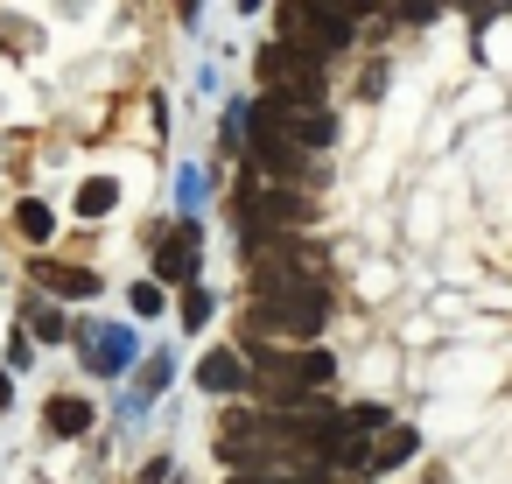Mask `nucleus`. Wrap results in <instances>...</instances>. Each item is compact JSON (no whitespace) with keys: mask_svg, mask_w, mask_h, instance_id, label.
Returning a JSON list of instances; mask_svg holds the SVG:
<instances>
[{"mask_svg":"<svg viewBox=\"0 0 512 484\" xmlns=\"http://www.w3.org/2000/svg\"><path fill=\"white\" fill-rule=\"evenodd\" d=\"M267 225H309V204L295 197V190H260V197H246V232H267Z\"/></svg>","mask_w":512,"mask_h":484,"instance_id":"nucleus-5","label":"nucleus"},{"mask_svg":"<svg viewBox=\"0 0 512 484\" xmlns=\"http://www.w3.org/2000/svg\"><path fill=\"white\" fill-rule=\"evenodd\" d=\"M22 232L43 239V232H50V204H22Z\"/></svg>","mask_w":512,"mask_h":484,"instance_id":"nucleus-13","label":"nucleus"},{"mask_svg":"<svg viewBox=\"0 0 512 484\" xmlns=\"http://www.w3.org/2000/svg\"><path fill=\"white\" fill-rule=\"evenodd\" d=\"M113 204H120V190H113V183H85V190H78V211H85V218H106Z\"/></svg>","mask_w":512,"mask_h":484,"instance_id":"nucleus-10","label":"nucleus"},{"mask_svg":"<svg viewBox=\"0 0 512 484\" xmlns=\"http://www.w3.org/2000/svg\"><path fill=\"white\" fill-rule=\"evenodd\" d=\"M232 484H274V477H232Z\"/></svg>","mask_w":512,"mask_h":484,"instance_id":"nucleus-19","label":"nucleus"},{"mask_svg":"<svg viewBox=\"0 0 512 484\" xmlns=\"http://www.w3.org/2000/svg\"><path fill=\"white\" fill-rule=\"evenodd\" d=\"M323 316H330V295H323V281H309V274H295V267H281L274 281H260V302H253V330L316 337V330H323Z\"/></svg>","mask_w":512,"mask_h":484,"instance_id":"nucleus-1","label":"nucleus"},{"mask_svg":"<svg viewBox=\"0 0 512 484\" xmlns=\"http://www.w3.org/2000/svg\"><path fill=\"white\" fill-rule=\"evenodd\" d=\"M344 36H351V8H330V0L295 8V43H302V50L330 57V50H344Z\"/></svg>","mask_w":512,"mask_h":484,"instance_id":"nucleus-4","label":"nucleus"},{"mask_svg":"<svg viewBox=\"0 0 512 484\" xmlns=\"http://www.w3.org/2000/svg\"><path fill=\"white\" fill-rule=\"evenodd\" d=\"M344 8H351V15H365V8H379V0H344Z\"/></svg>","mask_w":512,"mask_h":484,"instance_id":"nucleus-18","label":"nucleus"},{"mask_svg":"<svg viewBox=\"0 0 512 484\" xmlns=\"http://www.w3.org/2000/svg\"><path fill=\"white\" fill-rule=\"evenodd\" d=\"M260 78H267L274 92H288L295 106H309V99H316V50L267 43V50H260Z\"/></svg>","mask_w":512,"mask_h":484,"instance_id":"nucleus-2","label":"nucleus"},{"mask_svg":"<svg viewBox=\"0 0 512 484\" xmlns=\"http://www.w3.org/2000/svg\"><path fill=\"white\" fill-rule=\"evenodd\" d=\"M127 358H134V344H127V337H106V344H99V365H106V372H120Z\"/></svg>","mask_w":512,"mask_h":484,"instance_id":"nucleus-12","label":"nucleus"},{"mask_svg":"<svg viewBox=\"0 0 512 484\" xmlns=\"http://www.w3.org/2000/svg\"><path fill=\"white\" fill-rule=\"evenodd\" d=\"M36 281H43L50 295H71V302L99 295V274H92V267H71V260H36Z\"/></svg>","mask_w":512,"mask_h":484,"instance_id":"nucleus-6","label":"nucleus"},{"mask_svg":"<svg viewBox=\"0 0 512 484\" xmlns=\"http://www.w3.org/2000/svg\"><path fill=\"white\" fill-rule=\"evenodd\" d=\"M197 379H204V393H239V386H246V379H239V358H232V351H204Z\"/></svg>","mask_w":512,"mask_h":484,"instance_id":"nucleus-8","label":"nucleus"},{"mask_svg":"<svg viewBox=\"0 0 512 484\" xmlns=\"http://www.w3.org/2000/svg\"><path fill=\"white\" fill-rule=\"evenodd\" d=\"M323 379H330V358L323 351H295V358L288 351H267V393L274 400H309Z\"/></svg>","mask_w":512,"mask_h":484,"instance_id":"nucleus-3","label":"nucleus"},{"mask_svg":"<svg viewBox=\"0 0 512 484\" xmlns=\"http://www.w3.org/2000/svg\"><path fill=\"white\" fill-rule=\"evenodd\" d=\"M204 316H211V295L190 288V295H183V323H204Z\"/></svg>","mask_w":512,"mask_h":484,"instance_id":"nucleus-15","label":"nucleus"},{"mask_svg":"<svg viewBox=\"0 0 512 484\" xmlns=\"http://www.w3.org/2000/svg\"><path fill=\"white\" fill-rule=\"evenodd\" d=\"M155 267H162V281H190V267H197V232H190V225H176Z\"/></svg>","mask_w":512,"mask_h":484,"instance_id":"nucleus-7","label":"nucleus"},{"mask_svg":"<svg viewBox=\"0 0 512 484\" xmlns=\"http://www.w3.org/2000/svg\"><path fill=\"white\" fill-rule=\"evenodd\" d=\"M43 421H50L57 435H85V428H92V407L64 393V400H50V407H43Z\"/></svg>","mask_w":512,"mask_h":484,"instance_id":"nucleus-9","label":"nucleus"},{"mask_svg":"<svg viewBox=\"0 0 512 484\" xmlns=\"http://www.w3.org/2000/svg\"><path fill=\"white\" fill-rule=\"evenodd\" d=\"M29 330H36V337H50V344H57V337H64V316H57V309H50V316H43V309H29Z\"/></svg>","mask_w":512,"mask_h":484,"instance_id":"nucleus-14","label":"nucleus"},{"mask_svg":"<svg viewBox=\"0 0 512 484\" xmlns=\"http://www.w3.org/2000/svg\"><path fill=\"white\" fill-rule=\"evenodd\" d=\"M463 8H477V15H498V8H512V0H463Z\"/></svg>","mask_w":512,"mask_h":484,"instance_id":"nucleus-17","label":"nucleus"},{"mask_svg":"<svg viewBox=\"0 0 512 484\" xmlns=\"http://www.w3.org/2000/svg\"><path fill=\"white\" fill-rule=\"evenodd\" d=\"M435 8H442V0H400V15H407V22H428Z\"/></svg>","mask_w":512,"mask_h":484,"instance_id":"nucleus-16","label":"nucleus"},{"mask_svg":"<svg viewBox=\"0 0 512 484\" xmlns=\"http://www.w3.org/2000/svg\"><path fill=\"white\" fill-rule=\"evenodd\" d=\"M407 456H414V428H393V442H379V470H393Z\"/></svg>","mask_w":512,"mask_h":484,"instance_id":"nucleus-11","label":"nucleus"}]
</instances>
